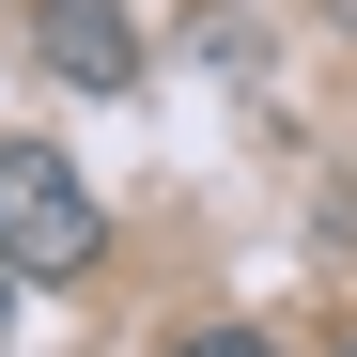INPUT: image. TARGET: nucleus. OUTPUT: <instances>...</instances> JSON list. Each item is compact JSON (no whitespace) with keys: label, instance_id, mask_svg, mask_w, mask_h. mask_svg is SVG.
<instances>
[{"label":"nucleus","instance_id":"nucleus-1","mask_svg":"<svg viewBox=\"0 0 357 357\" xmlns=\"http://www.w3.org/2000/svg\"><path fill=\"white\" fill-rule=\"evenodd\" d=\"M93 187H78V155H47V140H0V280H78L93 264Z\"/></svg>","mask_w":357,"mask_h":357},{"label":"nucleus","instance_id":"nucleus-2","mask_svg":"<svg viewBox=\"0 0 357 357\" xmlns=\"http://www.w3.org/2000/svg\"><path fill=\"white\" fill-rule=\"evenodd\" d=\"M31 47H47L63 93H125L140 78V16L125 0H31Z\"/></svg>","mask_w":357,"mask_h":357},{"label":"nucleus","instance_id":"nucleus-3","mask_svg":"<svg viewBox=\"0 0 357 357\" xmlns=\"http://www.w3.org/2000/svg\"><path fill=\"white\" fill-rule=\"evenodd\" d=\"M187 357H264V342H249V326H202V342H187Z\"/></svg>","mask_w":357,"mask_h":357},{"label":"nucleus","instance_id":"nucleus-4","mask_svg":"<svg viewBox=\"0 0 357 357\" xmlns=\"http://www.w3.org/2000/svg\"><path fill=\"white\" fill-rule=\"evenodd\" d=\"M342 357H357V342H342Z\"/></svg>","mask_w":357,"mask_h":357}]
</instances>
